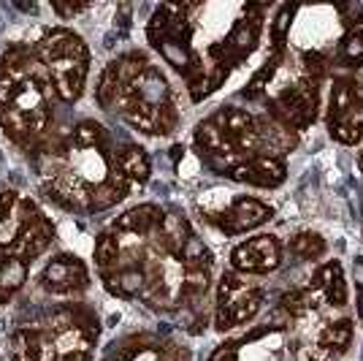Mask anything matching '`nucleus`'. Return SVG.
<instances>
[{"instance_id":"nucleus-1","label":"nucleus","mask_w":363,"mask_h":361,"mask_svg":"<svg viewBox=\"0 0 363 361\" xmlns=\"http://www.w3.org/2000/svg\"><path fill=\"white\" fill-rule=\"evenodd\" d=\"M272 109L274 117H279L285 128H306L318 117V87L312 82L290 87L274 101Z\"/></svg>"},{"instance_id":"nucleus-2","label":"nucleus","mask_w":363,"mask_h":361,"mask_svg":"<svg viewBox=\"0 0 363 361\" xmlns=\"http://www.w3.org/2000/svg\"><path fill=\"white\" fill-rule=\"evenodd\" d=\"M87 46L79 49L74 55H65L60 60H55L49 65V74H52V85L55 92L60 95L65 104H74L76 98L84 90V79H87Z\"/></svg>"},{"instance_id":"nucleus-3","label":"nucleus","mask_w":363,"mask_h":361,"mask_svg":"<svg viewBox=\"0 0 363 361\" xmlns=\"http://www.w3.org/2000/svg\"><path fill=\"white\" fill-rule=\"evenodd\" d=\"M279 242L274 237H255V239L244 242L233 250V266L239 271H250V274H263V271H274L279 266Z\"/></svg>"},{"instance_id":"nucleus-4","label":"nucleus","mask_w":363,"mask_h":361,"mask_svg":"<svg viewBox=\"0 0 363 361\" xmlns=\"http://www.w3.org/2000/svg\"><path fill=\"white\" fill-rule=\"evenodd\" d=\"M228 177L247 185H257V188H277L285 182V166L272 155H255L247 163L230 166Z\"/></svg>"},{"instance_id":"nucleus-5","label":"nucleus","mask_w":363,"mask_h":361,"mask_svg":"<svg viewBox=\"0 0 363 361\" xmlns=\"http://www.w3.org/2000/svg\"><path fill=\"white\" fill-rule=\"evenodd\" d=\"M269 217H272V210L266 204H260L257 198H239L225 215H217L212 220L225 234H242V231H250V228H257L260 223H266Z\"/></svg>"},{"instance_id":"nucleus-6","label":"nucleus","mask_w":363,"mask_h":361,"mask_svg":"<svg viewBox=\"0 0 363 361\" xmlns=\"http://www.w3.org/2000/svg\"><path fill=\"white\" fill-rule=\"evenodd\" d=\"M52 239H55V228L49 226L44 215H35V217H28L22 231L16 234L11 253H16V258H22V261H30V258L41 256Z\"/></svg>"},{"instance_id":"nucleus-7","label":"nucleus","mask_w":363,"mask_h":361,"mask_svg":"<svg viewBox=\"0 0 363 361\" xmlns=\"http://www.w3.org/2000/svg\"><path fill=\"white\" fill-rule=\"evenodd\" d=\"M87 269L84 264L74 256H60L55 258L49 266L44 269V286L65 293V291H79V288H87Z\"/></svg>"},{"instance_id":"nucleus-8","label":"nucleus","mask_w":363,"mask_h":361,"mask_svg":"<svg viewBox=\"0 0 363 361\" xmlns=\"http://www.w3.org/2000/svg\"><path fill=\"white\" fill-rule=\"evenodd\" d=\"M260 304H263V293L260 291H247V293L236 296L233 301L217 307L214 326L220 331H225L230 326H236V323H247L250 318H255L260 313Z\"/></svg>"},{"instance_id":"nucleus-9","label":"nucleus","mask_w":363,"mask_h":361,"mask_svg":"<svg viewBox=\"0 0 363 361\" xmlns=\"http://www.w3.org/2000/svg\"><path fill=\"white\" fill-rule=\"evenodd\" d=\"M328 131H331L333 139L342 141V144H355V141L361 139L363 136V90L345 112L328 117Z\"/></svg>"},{"instance_id":"nucleus-10","label":"nucleus","mask_w":363,"mask_h":361,"mask_svg":"<svg viewBox=\"0 0 363 361\" xmlns=\"http://www.w3.org/2000/svg\"><path fill=\"white\" fill-rule=\"evenodd\" d=\"M130 90H133L136 101H141V104L150 106V109H163V106H168V85L155 68H144L130 82Z\"/></svg>"},{"instance_id":"nucleus-11","label":"nucleus","mask_w":363,"mask_h":361,"mask_svg":"<svg viewBox=\"0 0 363 361\" xmlns=\"http://www.w3.org/2000/svg\"><path fill=\"white\" fill-rule=\"evenodd\" d=\"M196 144L201 150L206 152L209 158H230V155H236V144H233V139L228 134H223L214 120H206L201 122L196 128Z\"/></svg>"},{"instance_id":"nucleus-12","label":"nucleus","mask_w":363,"mask_h":361,"mask_svg":"<svg viewBox=\"0 0 363 361\" xmlns=\"http://www.w3.org/2000/svg\"><path fill=\"white\" fill-rule=\"evenodd\" d=\"M212 120L223 134H228L233 139L236 150H239V141H242V139H247L250 134H255V120H252L247 112H242V109H223V112L214 114Z\"/></svg>"},{"instance_id":"nucleus-13","label":"nucleus","mask_w":363,"mask_h":361,"mask_svg":"<svg viewBox=\"0 0 363 361\" xmlns=\"http://www.w3.org/2000/svg\"><path fill=\"white\" fill-rule=\"evenodd\" d=\"M160 223H163V212L157 210V207H152V204H141V207H133V210L125 212L120 220H117V228L120 231L144 234V231L160 226Z\"/></svg>"},{"instance_id":"nucleus-14","label":"nucleus","mask_w":363,"mask_h":361,"mask_svg":"<svg viewBox=\"0 0 363 361\" xmlns=\"http://www.w3.org/2000/svg\"><path fill=\"white\" fill-rule=\"evenodd\" d=\"M117 166H120L122 177L133 182H147L150 180V158L141 147H125L117 155Z\"/></svg>"},{"instance_id":"nucleus-15","label":"nucleus","mask_w":363,"mask_h":361,"mask_svg":"<svg viewBox=\"0 0 363 361\" xmlns=\"http://www.w3.org/2000/svg\"><path fill=\"white\" fill-rule=\"evenodd\" d=\"M318 286L325 288V296L333 301V304H345L347 301V286H345V277H342V266L333 261V264H325L318 274Z\"/></svg>"},{"instance_id":"nucleus-16","label":"nucleus","mask_w":363,"mask_h":361,"mask_svg":"<svg viewBox=\"0 0 363 361\" xmlns=\"http://www.w3.org/2000/svg\"><path fill=\"white\" fill-rule=\"evenodd\" d=\"M257 19H242L233 33H230V38H228V49H233L236 52V58H244V55H250L257 44Z\"/></svg>"},{"instance_id":"nucleus-17","label":"nucleus","mask_w":363,"mask_h":361,"mask_svg":"<svg viewBox=\"0 0 363 361\" xmlns=\"http://www.w3.org/2000/svg\"><path fill=\"white\" fill-rule=\"evenodd\" d=\"M41 359V337L38 331L22 329L11 337V361H38Z\"/></svg>"},{"instance_id":"nucleus-18","label":"nucleus","mask_w":363,"mask_h":361,"mask_svg":"<svg viewBox=\"0 0 363 361\" xmlns=\"http://www.w3.org/2000/svg\"><path fill=\"white\" fill-rule=\"evenodd\" d=\"M125 198V177H117V180H108L104 185H98L95 190L90 193V210L92 212H101V210H108V207H114L117 201Z\"/></svg>"},{"instance_id":"nucleus-19","label":"nucleus","mask_w":363,"mask_h":361,"mask_svg":"<svg viewBox=\"0 0 363 361\" xmlns=\"http://www.w3.org/2000/svg\"><path fill=\"white\" fill-rule=\"evenodd\" d=\"M160 234H163V244H166L174 256H179L182 244L193 237V234H190V226H187L182 217H177V215L163 217V223H160Z\"/></svg>"},{"instance_id":"nucleus-20","label":"nucleus","mask_w":363,"mask_h":361,"mask_svg":"<svg viewBox=\"0 0 363 361\" xmlns=\"http://www.w3.org/2000/svg\"><path fill=\"white\" fill-rule=\"evenodd\" d=\"M25 277H28V266H25L22 258L14 256L0 269V299H9L16 288H22Z\"/></svg>"},{"instance_id":"nucleus-21","label":"nucleus","mask_w":363,"mask_h":361,"mask_svg":"<svg viewBox=\"0 0 363 361\" xmlns=\"http://www.w3.org/2000/svg\"><path fill=\"white\" fill-rule=\"evenodd\" d=\"M130 87V85H128ZM122 90H125V85H122L120 79H117V71H114V65L108 63L106 71L101 74V82H98V104L101 106H117L120 101Z\"/></svg>"},{"instance_id":"nucleus-22","label":"nucleus","mask_w":363,"mask_h":361,"mask_svg":"<svg viewBox=\"0 0 363 361\" xmlns=\"http://www.w3.org/2000/svg\"><path fill=\"white\" fill-rule=\"evenodd\" d=\"M290 250H293V256L298 258H306V261H315L325 253V239L320 237V234H312V231H306V234H298L296 239L290 242Z\"/></svg>"},{"instance_id":"nucleus-23","label":"nucleus","mask_w":363,"mask_h":361,"mask_svg":"<svg viewBox=\"0 0 363 361\" xmlns=\"http://www.w3.org/2000/svg\"><path fill=\"white\" fill-rule=\"evenodd\" d=\"M352 340V326L350 320H339L333 326H325L320 334V347H328V350H345Z\"/></svg>"},{"instance_id":"nucleus-24","label":"nucleus","mask_w":363,"mask_h":361,"mask_svg":"<svg viewBox=\"0 0 363 361\" xmlns=\"http://www.w3.org/2000/svg\"><path fill=\"white\" fill-rule=\"evenodd\" d=\"M144 288V274L138 269H125L114 277H108V291L120 293V296H133Z\"/></svg>"},{"instance_id":"nucleus-25","label":"nucleus","mask_w":363,"mask_h":361,"mask_svg":"<svg viewBox=\"0 0 363 361\" xmlns=\"http://www.w3.org/2000/svg\"><path fill=\"white\" fill-rule=\"evenodd\" d=\"M179 258L187 264V269H203V266L212 264V256H209L206 244H203L201 239H196V237H190V239L182 244Z\"/></svg>"},{"instance_id":"nucleus-26","label":"nucleus","mask_w":363,"mask_h":361,"mask_svg":"<svg viewBox=\"0 0 363 361\" xmlns=\"http://www.w3.org/2000/svg\"><path fill=\"white\" fill-rule=\"evenodd\" d=\"M157 49H160L163 60H166L168 65H174L177 71H187V68L193 65V58H190V52L184 49V44H182L179 38H166Z\"/></svg>"},{"instance_id":"nucleus-27","label":"nucleus","mask_w":363,"mask_h":361,"mask_svg":"<svg viewBox=\"0 0 363 361\" xmlns=\"http://www.w3.org/2000/svg\"><path fill=\"white\" fill-rule=\"evenodd\" d=\"M104 139H106L104 128L98 122H90V120L79 122L74 131V141L79 147H98V144H104Z\"/></svg>"},{"instance_id":"nucleus-28","label":"nucleus","mask_w":363,"mask_h":361,"mask_svg":"<svg viewBox=\"0 0 363 361\" xmlns=\"http://www.w3.org/2000/svg\"><path fill=\"white\" fill-rule=\"evenodd\" d=\"M117 256H120V242H117V237H111V234L98 237V242H95V264L106 269V266H111L117 261Z\"/></svg>"},{"instance_id":"nucleus-29","label":"nucleus","mask_w":363,"mask_h":361,"mask_svg":"<svg viewBox=\"0 0 363 361\" xmlns=\"http://www.w3.org/2000/svg\"><path fill=\"white\" fill-rule=\"evenodd\" d=\"M277 63H279V55H274L272 60L263 63V68L257 71L255 76H252V82H250V87L244 90V95H250V98H255V95H260V90L266 87V82L274 76V71H277Z\"/></svg>"},{"instance_id":"nucleus-30","label":"nucleus","mask_w":363,"mask_h":361,"mask_svg":"<svg viewBox=\"0 0 363 361\" xmlns=\"http://www.w3.org/2000/svg\"><path fill=\"white\" fill-rule=\"evenodd\" d=\"M309 304H315L309 291H293V293H285V296H282V310H285L288 316H298Z\"/></svg>"},{"instance_id":"nucleus-31","label":"nucleus","mask_w":363,"mask_h":361,"mask_svg":"<svg viewBox=\"0 0 363 361\" xmlns=\"http://www.w3.org/2000/svg\"><path fill=\"white\" fill-rule=\"evenodd\" d=\"M293 14H296V6H282V11L277 14V19H274L272 25V38L277 46H282V41H285V36H288L290 31V19H293Z\"/></svg>"},{"instance_id":"nucleus-32","label":"nucleus","mask_w":363,"mask_h":361,"mask_svg":"<svg viewBox=\"0 0 363 361\" xmlns=\"http://www.w3.org/2000/svg\"><path fill=\"white\" fill-rule=\"evenodd\" d=\"M342 55L347 63H361L363 60V28L355 33H350L342 44Z\"/></svg>"},{"instance_id":"nucleus-33","label":"nucleus","mask_w":363,"mask_h":361,"mask_svg":"<svg viewBox=\"0 0 363 361\" xmlns=\"http://www.w3.org/2000/svg\"><path fill=\"white\" fill-rule=\"evenodd\" d=\"M303 63H306V74L312 79V85H318L320 79L325 76V71H328V68H325L328 63H325V58H323L320 52H306V55H303Z\"/></svg>"},{"instance_id":"nucleus-34","label":"nucleus","mask_w":363,"mask_h":361,"mask_svg":"<svg viewBox=\"0 0 363 361\" xmlns=\"http://www.w3.org/2000/svg\"><path fill=\"white\" fill-rule=\"evenodd\" d=\"M206 286H209L206 269H187V274H184V291L187 293H201V291H206Z\"/></svg>"},{"instance_id":"nucleus-35","label":"nucleus","mask_w":363,"mask_h":361,"mask_svg":"<svg viewBox=\"0 0 363 361\" xmlns=\"http://www.w3.org/2000/svg\"><path fill=\"white\" fill-rule=\"evenodd\" d=\"M16 92H19V82H16L14 76L0 74V109H6V106L14 104Z\"/></svg>"},{"instance_id":"nucleus-36","label":"nucleus","mask_w":363,"mask_h":361,"mask_svg":"<svg viewBox=\"0 0 363 361\" xmlns=\"http://www.w3.org/2000/svg\"><path fill=\"white\" fill-rule=\"evenodd\" d=\"M242 283H239V274H225L220 280V288H217V304H228L230 301V293L239 291Z\"/></svg>"},{"instance_id":"nucleus-37","label":"nucleus","mask_w":363,"mask_h":361,"mask_svg":"<svg viewBox=\"0 0 363 361\" xmlns=\"http://www.w3.org/2000/svg\"><path fill=\"white\" fill-rule=\"evenodd\" d=\"M236 359H239V350H236V345H233V343H228V345L217 347L209 361H236Z\"/></svg>"},{"instance_id":"nucleus-38","label":"nucleus","mask_w":363,"mask_h":361,"mask_svg":"<svg viewBox=\"0 0 363 361\" xmlns=\"http://www.w3.org/2000/svg\"><path fill=\"white\" fill-rule=\"evenodd\" d=\"M16 196L11 190H6V193H0V220H6V212L14 207Z\"/></svg>"},{"instance_id":"nucleus-39","label":"nucleus","mask_w":363,"mask_h":361,"mask_svg":"<svg viewBox=\"0 0 363 361\" xmlns=\"http://www.w3.org/2000/svg\"><path fill=\"white\" fill-rule=\"evenodd\" d=\"M352 280H355V286L363 291V258H355V261H352Z\"/></svg>"},{"instance_id":"nucleus-40","label":"nucleus","mask_w":363,"mask_h":361,"mask_svg":"<svg viewBox=\"0 0 363 361\" xmlns=\"http://www.w3.org/2000/svg\"><path fill=\"white\" fill-rule=\"evenodd\" d=\"M60 361H90V356L87 353H65Z\"/></svg>"},{"instance_id":"nucleus-41","label":"nucleus","mask_w":363,"mask_h":361,"mask_svg":"<svg viewBox=\"0 0 363 361\" xmlns=\"http://www.w3.org/2000/svg\"><path fill=\"white\" fill-rule=\"evenodd\" d=\"M358 163H361V171H363V152H361V158H358Z\"/></svg>"},{"instance_id":"nucleus-42","label":"nucleus","mask_w":363,"mask_h":361,"mask_svg":"<svg viewBox=\"0 0 363 361\" xmlns=\"http://www.w3.org/2000/svg\"><path fill=\"white\" fill-rule=\"evenodd\" d=\"M361 318H363V296H361Z\"/></svg>"},{"instance_id":"nucleus-43","label":"nucleus","mask_w":363,"mask_h":361,"mask_svg":"<svg viewBox=\"0 0 363 361\" xmlns=\"http://www.w3.org/2000/svg\"><path fill=\"white\" fill-rule=\"evenodd\" d=\"M177 361H187V356H182V359H177Z\"/></svg>"}]
</instances>
